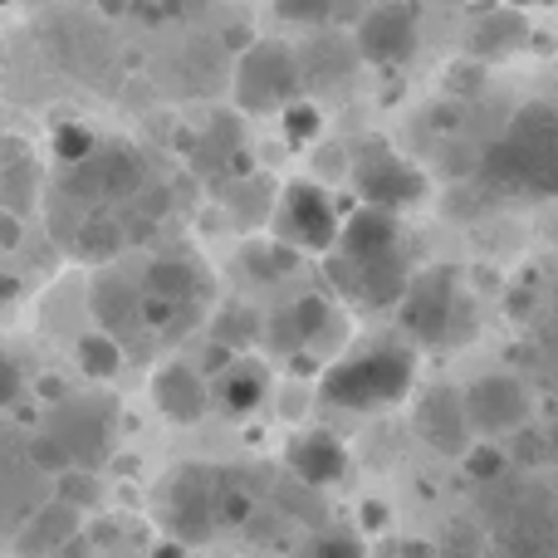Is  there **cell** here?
<instances>
[{
    "label": "cell",
    "instance_id": "cell-1",
    "mask_svg": "<svg viewBox=\"0 0 558 558\" xmlns=\"http://www.w3.org/2000/svg\"><path fill=\"white\" fill-rule=\"evenodd\" d=\"M485 192L505 202H554L558 196V108L524 104L495 133V143L481 157Z\"/></svg>",
    "mask_w": 558,
    "mask_h": 558
},
{
    "label": "cell",
    "instance_id": "cell-2",
    "mask_svg": "<svg viewBox=\"0 0 558 558\" xmlns=\"http://www.w3.org/2000/svg\"><path fill=\"white\" fill-rule=\"evenodd\" d=\"M416 383V353L407 343H373L338 357L318 377V397L343 412H383L397 407Z\"/></svg>",
    "mask_w": 558,
    "mask_h": 558
},
{
    "label": "cell",
    "instance_id": "cell-3",
    "mask_svg": "<svg viewBox=\"0 0 558 558\" xmlns=\"http://www.w3.org/2000/svg\"><path fill=\"white\" fill-rule=\"evenodd\" d=\"M304 94V64L299 49L284 39H251L231 69V98L251 118H279L294 98Z\"/></svg>",
    "mask_w": 558,
    "mask_h": 558
},
{
    "label": "cell",
    "instance_id": "cell-4",
    "mask_svg": "<svg viewBox=\"0 0 558 558\" xmlns=\"http://www.w3.org/2000/svg\"><path fill=\"white\" fill-rule=\"evenodd\" d=\"M147 186V162L137 157V147L128 143H98L84 162L64 167V182L59 192L69 202H84V206H133Z\"/></svg>",
    "mask_w": 558,
    "mask_h": 558
},
{
    "label": "cell",
    "instance_id": "cell-5",
    "mask_svg": "<svg viewBox=\"0 0 558 558\" xmlns=\"http://www.w3.org/2000/svg\"><path fill=\"white\" fill-rule=\"evenodd\" d=\"M348 182H353V192L363 206H383V211H397V216L422 206L426 192H432L422 167L407 162L402 153H392V147H383V143H367L363 153L353 157Z\"/></svg>",
    "mask_w": 558,
    "mask_h": 558
},
{
    "label": "cell",
    "instance_id": "cell-6",
    "mask_svg": "<svg viewBox=\"0 0 558 558\" xmlns=\"http://www.w3.org/2000/svg\"><path fill=\"white\" fill-rule=\"evenodd\" d=\"M343 216L318 182H289L275 206V235L299 255H333Z\"/></svg>",
    "mask_w": 558,
    "mask_h": 558
},
{
    "label": "cell",
    "instance_id": "cell-7",
    "mask_svg": "<svg viewBox=\"0 0 558 558\" xmlns=\"http://www.w3.org/2000/svg\"><path fill=\"white\" fill-rule=\"evenodd\" d=\"M416 45H422V20H416L412 0H383L373 5L353 29V49L363 64L373 69H402L412 64Z\"/></svg>",
    "mask_w": 558,
    "mask_h": 558
},
{
    "label": "cell",
    "instance_id": "cell-8",
    "mask_svg": "<svg viewBox=\"0 0 558 558\" xmlns=\"http://www.w3.org/2000/svg\"><path fill=\"white\" fill-rule=\"evenodd\" d=\"M328 279L333 289L363 314H377V308H397L412 284V270H407L402 251L383 255V260H343V255H328Z\"/></svg>",
    "mask_w": 558,
    "mask_h": 558
},
{
    "label": "cell",
    "instance_id": "cell-9",
    "mask_svg": "<svg viewBox=\"0 0 558 558\" xmlns=\"http://www.w3.org/2000/svg\"><path fill=\"white\" fill-rule=\"evenodd\" d=\"M162 524L167 534H172L177 544H206L216 534V524H221V514H216V485L206 471H196V465H182V471L167 481L162 490Z\"/></svg>",
    "mask_w": 558,
    "mask_h": 558
},
{
    "label": "cell",
    "instance_id": "cell-10",
    "mask_svg": "<svg viewBox=\"0 0 558 558\" xmlns=\"http://www.w3.org/2000/svg\"><path fill=\"white\" fill-rule=\"evenodd\" d=\"M456 308H461V279H456V270H426V275H412L397 314H402L407 333L416 343H441L456 328Z\"/></svg>",
    "mask_w": 558,
    "mask_h": 558
},
{
    "label": "cell",
    "instance_id": "cell-11",
    "mask_svg": "<svg viewBox=\"0 0 558 558\" xmlns=\"http://www.w3.org/2000/svg\"><path fill=\"white\" fill-rule=\"evenodd\" d=\"M465 412H471V432L481 436H510L530 426V387L514 373H485L465 387Z\"/></svg>",
    "mask_w": 558,
    "mask_h": 558
},
{
    "label": "cell",
    "instance_id": "cell-12",
    "mask_svg": "<svg viewBox=\"0 0 558 558\" xmlns=\"http://www.w3.org/2000/svg\"><path fill=\"white\" fill-rule=\"evenodd\" d=\"M45 432L64 446L69 465H84V471H98L113 451V412L104 402H59Z\"/></svg>",
    "mask_w": 558,
    "mask_h": 558
},
{
    "label": "cell",
    "instance_id": "cell-13",
    "mask_svg": "<svg viewBox=\"0 0 558 558\" xmlns=\"http://www.w3.org/2000/svg\"><path fill=\"white\" fill-rule=\"evenodd\" d=\"M147 392H153L157 412H162L167 422H177V426H192V422H202V416L211 412L206 373H202V367H192V363H182V357L153 367V383H147Z\"/></svg>",
    "mask_w": 558,
    "mask_h": 558
},
{
    "label": "cell",
    "instance_id": "cell-14",
    "mask_svg": "<svg viewBox=\"0 0 558 558\" xmlns=\"http://www.w3.org/2000/svg\"><path fill=\"white\" fill-rule=\"evenodd\" d=\"M402 251V216L383 211V206H357L353 216H343L333 255L343 260H383V255Z\"/></svg>",
    "mask_w": 558,
    "mask_h": 558
},
{
    "label": "cell",
    "instance_id": "cell-15",
    "mask_svg": "<svg viewBox=\"0 0 558 558\" xmlns=\"http://www.w3.org/2000/svg\"><path fill=\"white\" fill-rule=\"evenodd\" d=\"M416 432L426 446L436 451H465L471 446V412H465V397L456 387H436L426 392V402L416 407Z\"/></svg>",
    "mask_w": 558,
    "mask_h": 558
},
{
    "label": "cell",
    "instance_id": "cell-16",
    "mask_svg": "<svg viewBox=\"0 0 558 558\" xmlns=\"http://www.w3.org/2000/svg\"><path fill=\"white\" fill-rule=\"evenodd\" d=\"M74 539H78V510L64 500H49L20 524L15 558H59Z\"/></svg>",
    "mask_w": 558,
    "mask_h": 558
},
{
    "label": "cell",
    "instance_id": "cell-17",
    "mask_svg": "<svg viewBox=\"0 0 558 558\" xmlns=\"http://www.w3.org/2000/svg\"><path fill=\"white\" fill-rule=\"evenodd\" d=\"M284 461L304 485H333L348 475V446L333 432H299L289 441Z\"/></svg>",
    "mask_w": 558,
    "mask_h": 558
},
{
    "label": "cell",
    "instance_id": "cell-18",
    "mask_svg": "<svg viewBox=\"0 0 558 558\" xmlns=\"http://www.w3.org/2000/svg\"><path fill=\"white\" fill-rule=\"evenodd\" d=\"M206 289V275L196 270V260H182V255H162V260L147 265V279H143V294L157 299V304L177 308V314H186V308L202 299Z\"/></svg>",
    "mask_w": 558,
    "mask_h": 558
},
{
    "label": "cell",
    "instance_id": "cell-19",
    "mask_svg": "<svg viewBox=\"0 0 558 558\" xmlns=\"http://www.w3.org/2000/svg\"><path fill=\"white\" fill-rule=\"evenodd\" d=\"M94 314H98V324H104V333H113L118 343L133 333H147V299H143V289H133V284L104 279V284L94 289Z\"/></svg>",
    "mask_w": 558,
    "mask_h": 558
},
{
    "label": "cell",
    "instance_id": "cell-20",
    "mask_svg": "<svg viewBox=\"0 0 558 558\" xmlns=\"http://www.w3.org/2000/svg\"><path fill=\"white\" fill-rule=\"evenodd\" d=\"M265 397H270V373H265V363L235 353L231 367L221 373V407L231 416H251Z\"/></svg>",
    "mask_w": 558,
    "mask_h": 558
},
{
    "label": "cell",
    "instance_id": "cell-21",
    "mask_svg": "<svg viewBox=\"0 0 558 558\" xmlns=\"http://www.w3.org/2000/svg\"><path fill=\"white\" fill-rule=\"evenodd\" d=\"M505 524H514V534H520V544H505L510 558H558V520H554V510L530 514L520 505V510H510V520Z\"/></svg>",
    "mask_w": 558,
    "mask_h": 558
},
{
    "label": "cell",
    "instance_id": "cell-22",
    "mask_svg": "<svg viewBox=\"0 0 558 558\" xmlns=\"http://www.w3.org/2000/svg\"><path fill=\"white\" fill-rule=\"evenodd\" d=\"M294 328H299V343L304 348H318V343H328V338L338 333V308L328 304L324 294H304V299H294Z\"/></svg>",
    "mask_w": 558,
    "mask_h": 558
},
{
    "label": "cell",
    "instance_id": "cell-23",
    "mask_svg": "<svg viewBox=\"0 0 558 558\" xmlns=\"http://www.w3.org/2000/svg\"><path fill=\"white\" fill-rule=\"evenodd\" d=\"M74 357L88 377H113L123 367V343L113 333H104V328H94V333H84L74 343Z\"/></svg>",
    "mask_w": 558,
    "mask_h": 558
},
{
    "label": "cell",
    "instance_id": "cell-24",
    "mask_svg": "<svg viewBox=\"0 0 558 558\" xmlns=\"http://www.w3.org/2000/svg\"><path fill=\"white\" fill-rule=\"evenodd\" d=\"M35 186H39V177H35V162H25V157H15V162L0 172V211H10V216H25L29 211V202H35Z\"/></svg>",
    "mask_w": 558,
    "mask_h": 558
},
{
    "label": "cell",
    "instance_id": "cell-25",
    "mask_svg": "<svg viewBox=\"0 0 558 558\" xmlns=\"http://www.w3.org/2000/svg\"><path fill=\"white\" fill-rule=\"evenodd\" d=\"M510 451L495 441H481V446H465V475H471L475 485H500L505 471H510Z\"/></svg>",
    "mask_w": 558,
    "mask_h": 558
},
{
    "label": "cell",
    "instance_id": "cell-26",
    "mask_svg": "<svg viewBox=\"0 0 558 558\" xmlns=\"http://www.w3.org/2000/svg\"><path fill=\"white\" fill-rule=\"evenodd\" d=\"M279 128H284V137L294 147H308L324 133V113H318V104H308V98H294V104L279 113Z\"/></svg>",
    "mask_w": 558,
    "mask_h": 558
},
{
    "label": "cell",
    "instance_id": "cell-27",
    "mask_svg": "<svg viewBox=\"0 0 558 558\" xmlns=\"http://www.w3.org/2000/svg\"><path fill=\"white\" fill-rule=\"evenodd\" d=\"M270 5L284 25L299 29H328V20L338 15V0H270Z\"/></svg>",
    "mask_w": 558,
    "mask_h": 558
},
{
    "label": "cell",
    "instance_id": "cell-28",
    "mask_svg": "<svg viewBox=\"0 0 558 558\" xmlns=\"http://www.w3.org/2000/svg\"><path fill=\"white\" fill-rule=\"evenodd\" d=\"M251 265H255V275H260V279H279V275H289V270L299 265V251H294V245H284V241L275 235V241L255 245V251H251Z\"/></svg>",
    "mask_w": 558,
    "mask_h": 558
},
{
    "label": "cell",
    "instance_id": "cell-29",
    "mask_svg": "<svg viewBox=\"0 0 558 558\" xmlns=\"http://www.w3.org/2000/svg\"><path fill=\"white\" fill-rule=\"evenodd\" d=\"M260 338V318L251 314V308H231V314H221V324H216V343L221 348H245Z\"/></svg>",
    "mask_w": 558,
    "mask_h": 558
},
{
    "label": "cell",
    "instance_id": "cell-30",
    "mask_svg": "<svg viewBox=\"0 0 558 558\" xmlns=\"http://www.w3.org/2000/svg\"><path fill=\"white\" fill-rule=\"evenodd\" d=\"M54 481H59V500L74 505V510L78 505H98V495H104L98 490V471H84V465H69V471L54 475Z\"/></svg>",
    "mask_w": 558,
    "mask_h": 558
},
{
    "label": "cell",
    "instance_id": "cell-31",
    "mask_svg": "<svg viewBox=\"0 0 558 558\" xmlns=\"http://www.w3.org/2000/svg\"><path fill=\"white\" fill-rule=\"evenodd\" d=\"M299 558H363V544H357V534H348V530H324L304 544Z\"/></svg>",
    "mask_w": 558,
    "mask_h": 558
},
{
    "label": "cell",
    "instance_id": "cell-32",
    "mask_svg": "<svg viewBox=\"0 0 558 558\" xmlns=\"http://www.w3.org/2000/svg\"><path fill=\"white\" fill-rule=\"evenodd\" d=\"M94 147H98V137L88 133L84 123H64V128H59V133H54V157H59V162H64V167L84 162V157L94 153Z\"/></svg>",
    "mask_w": 558,
    "mask_h": 558
},
{
    "label": "cell",
    "instance_id": "cell-33",
    "mask_svg": "<svg viewBox=\"0 0 558 558\" xmlns=\"http://www.w3.org/2000/svg\"><path fill=\"white\" fill-rule=\"evenodd\" d=\"M20 392H25V377H20L15 357L0 353V412H5V407H15V402H20Z\"/></svg>",
    "mask_w": 558,
    "mask_h": 558
},
{
    "label": "cell",
    "instance_id": "cell-34",
    "mask_svg": "<svg viewBox=\"0 0 558 558\" xmlns=\"http://www.w3.org/2000/svg\"><path fill=\"white\" fill-rule=\"evenodd\" d=\"M15 241H20V216L0 211V251H5V245H15Z\"/></svg>",
    "mask_w": 558,
    "mask_h": 558
},
{
    "label": "cell",
    "instance_id": "cell-35",
    "mask_svg": "<svg viewBox=\"0 0 558 558\" xmlns=\"http://www.w3.org/2000/svg\"><path fill=\"white\" fill-rule=\"evenodd\" d=\"M510 10H554L558 0H505Z\"/></svg>",
    "mask_w": 558,
    "mask_h": 558
},
{
    "label": "cell",
    "instance_id": "cell-36",
    "mask_svg": "<svg viewBox=\"0 0 558 558\" xmlns=\"http://www.w3.org/2000/svg\"><path fill=\"white\" fill-rule=\"evenodd\" d=\"M363 520H367V530H383L387 510H383V505H367V510H363Z\"/></svg>",
    "mask_w": 558,
    "mask_h": 558
},
{
    "label": "cell",
    "instance_id": "cell-37",
    "mask_svg": "<svg viewBox=\"0 0 558 558\" xmlns=\"http://www.w3.org/2000/svg\"><path fill=\"white\" fill-rule=\"evenodd\" d=\"M182 549H186V544H177V539H172V544H167V549H157L153 558H182Z\"/></svg>",
    "mask_w": 558,
    "mask_h": 558
},
{
    "label": "cell",
    "instance_id": "cell-38",
    "mask_svg": "<svg viewBox=\"0 0 558 558\" xmlns=\"http://www.w3.org/2000/svg\"><path fill=\"white\" fill-rule=\"evenodd\" d=\"M554 314H558V304H554Z\"/></svg>",
    "mask_w": 558,
    "mask_h": 558
}]
</instances>
